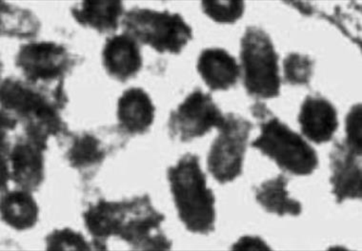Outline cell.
Instances as JSON below:
<instances>
[{
    "label": "cell",
    "mask_w": 362,
    "mask_h": 251,
    "mask_svg": "<svg viewBox=\"0 0 362 251\" xmlns=\"http://www.w3.org/2000/svg\"><path fill=\"white\" fill-rule=\"evenodd\" d=\"M63 83L48 92L19 79H4L1 84L2 130H13L21 122L26 137L47 149L50 136L68 133L67 125L59 113L67 103Z\"/></svg>",
    "instance_id": "obj_1"
},
{
    "label": "cell",
    "mask_w": 362,
    "mask_h": 251,
    "mask_svg": "<svg viewBox=\"0 0 362 251\" xmlns=\"http://www.w3.org/2000/svg\"><path fill=\"white\" fill-rule=\"evenodd\" d=\"M175 207L181 222L193 233L215 231L216 198L207 188L206 176L200 168L199 157L187 154L167 173Z\"/></svg>",
    "instance_id": "obj_2"
},
{
    "label": "cell",
    "mask_w": 362,
    "mask_h": 251,
    "mask_svg": "<svg viewBox=\"0 0 362 251\" xmlns=\"http://www.w3.org/2000/svg\"><path fill=\"white\" fill-rule=\"evenodd\" d=\"M252 114L259 123L260 135L251 146L265 157L275 161L279 168L296 176H308L319 166V157L314 148L303 136L291 130L269 110L257 102Z\"/></svg>",
    "instance_id": "obj_3"
},
{
    "label": "cell",
    "mask_w": 362,
    "mask_h": 251,
    "mask_svg": "<svg viewBox=\"0 0 362 251\" xmlns=\"http://www.w3.org/2000/svg\"><path fill=\"white\" fill-rule=\"evenodd\" d=\"M243 84L251 97L270 99L281 94L279 54L270 37L259 27L246 29L241 39Z\"/></svg>",
    "instance_id": "obj_4"
},
{
    "label": "cell",
    "mask_w": 362,
    "mask_h": 251,
    "mask_svg": "<svg viewBox=\"0 0 362 251\" xmlns=\"http://www.w3.org/2000/svg\"><path fill=\"white\" fill-rule=\"evenodd\" d=\"M125 34L160 54H178L193 39L192 28L180 13L134 8L125 13Z\"/></svg>",
    "instance_id": "obj_5"
},
{
    "label": "cell",
    "mask_w": 362,
    "mask_h": 251,
    "mask_svg": "<svg viewBox=\"0 0 362 251\" xmlns=\"http://www.w3.org/2000/svg\"><path fill=\"white\" fill-rule=\"evenodd\" d=\"M253 128L244 117L232 113L225 116L207 159L208 171L219 184L234 181L243 173L244 157Z\"/></svg>",
    "instance_id": "obj_6"
},
{
    "label": "cell",
    "mask_w": 362,
    "mask_h": 251,
    "mask_svg": "<svg viewBox=\"0 0 362 251\" xmlns=\"http://www.w3.org/2000/svg\"><path fill=\"white\" fill-rule=\"evenodd\" d=\"M122 220L117 237L136 250H171L173 242L161 229L165 216L153 207L149 195L122 201Z\"/></svg>",
    "instance_id": "obj_7"
},
{
    "label": "cell",
    "mask_w": 362,
    "mask_h": 251,
    "mask_svg": "<svg viewBox=\"0 0 362 251\" xmlns=\"http://www.w3.org/2000/svg\"><path fill=\"white\" fill-rule=\"evenodd\" d=\"M222 114L209 94L197 88L189 94L177 110L172 111L168 122L170 136L181 142H189L219 129L223 124Z\"/></svg>",
    "instance_id": "obj_8"
},
{
    "label": "cell",
    "mask_w": 362,
    "mask_h": 251,
    "mask_svg": "<svg viewBox=\"0 0 362 251\" xmlns=\"http://www.w3.org/2000/svg\"><path fill=\"white\" fill-rule=\"evenodd\" d=\"M27 82L37 85L64 80L75 61L63 46L54 42H32L22 45L16 59Z\"/></svg>",
    "instance_id": "obj_9"
},
{
    "label": "cell",
    "mask_w": 362,
    "mask_h": 251,
    "mask_svg": "<svg viewBox=\"0 0 362 251\" xmlns=\"http://www.w3.org/2000/svg\"><path fill=\"white\" fill-rule=\"evenodd\" d=\"M44 151L26 136L18 139L2 159V185L10 179L21 190L35 192L44 180Z\"/></svg>",
    "instance_id": "obj_10"
},
{
    "label": "cell",
    "mask_w": 362,
    "mask_h": 251,
    "mask_svg": "<svg viewBox=\"0 0 362 251\" xmlns=\"http://www.w3.org/2000/svg\"><path fill=\"white\" fill-rule=\"evenodd\" d=\"M361 157L350 151L344 143L336 142L330 154L333 195L337 204L362 196Z\"/></svg>",
    "instance_id": "obj_11"
},
{
    "label": "cell",
    "mask_w": 362,
    "mask_h": 251,
    "mask_svg": "<svg viewBox=\"0 0 362 251\" xmlns=\"http://www.w3.org/2000/svg\"><path fill=\"white\" fill-rule=\"evenodd\" d=\"M298 123L301 133L310 141L326 143L333 139L339 128L337 109L320 95H308L301 106Z\"/></svg>",
    "instance_id": "obj_12"
},
{
    "label": "cell",
    "mask_w": 362,
    "mask_h": 251,
    "mask_svg": "<svg viewBox=\"0 0 362 251\" xmlns=\"http://www.w3.org/2000/svg\"><path fill=\"white\" fill-rule=\"evenodd\" d=\"M103 59L108 75L120 82L134 78L142 67L139 42L127 34L107 38Z\"/></svg>",
    "instance_id": "obj_13"
},
{
    "label": "cell",
    "mask_w": 362,
    "mask_h": 251,
    "mask_svg": "<svg viewBox=\"0 0 362 251\" xmlns=\"http://www.w3.org/2000/svg\"><path fill=\"white\" fill-rule=\"evenodd\" d=\"M197 71L211 91H227L237 85L240 67L224 49H205L197 61Z\"/></svg>",
    "instance_id": "obj_14"
},
{
    "label": "cell",
    "mask_w": 362,
    "mask_h": 251,
    "mask_svg": "<svg viewBox=\"0 0 362 251\" xmlns=\"http://www.w3.org/2000/svg\"><path fill=\"white\" fill-rule=\"evenodd\" d=\"M156 107L144 90L131 88L123 92L117 106V118L123 130L130 135H144L153 119Z\"/></svg>",
    "instance_id": "obj_15"
},
{
    "label": "cell",
    "mask_w": 362,
    "mask_h": 251,
    "mask_svg": "<svg viewBox=\"0 0 362 251\" xmlns=\"http://www.w3.org/2000/svg\"><path fill=\"white\" fill-rule=\"evenodd\" d=\"M123 203L101 199L90 204L83 214L85 226L94 240L95 250H106L105 242L111 236H117L122 219Z\"/></svg>",
    "instance_id": "obj_16"
},
{
    "label": "cell",
    "mask_w": 362,
    "mask_h": 251,
    "mask_svg": "<svg viewBox=\"0 0 362 251\" xmlns=\"http://www.w3.org/2000/svg\"><path fill=\"white\" fill-rule=\"evenodd\" d=\"M71 12L81 26L97 30L100 34H112L119 29L124 6L119 0H89L76 5Z\"/></svg>",
    "instance_id": "obj_17"
},
{
    "label": "cell",
    "mask_w": 362,
    "mask_h": 251,
    "mask_svg": "<svg viewBox=\"0 0 362 251\" xmlns=\"http://www.w3.org/2000/svg\"><path fill=\"white\" fill-rule=\"evenodd\" d=\"M38 206L31 192L13 190L2 195L1 219L18 231L32 228L37 223Z\"/></svg>",
    "instance_id": "obj_18"
},
{
    "label": "cell",
    "mask_w": 362,
    "mask_h": 251,
    "mask_svg": "<svg viewBox=\"0 0 362 251\" xmlns=\"http://www.w3.org/2000/svg\"><path fill=\"white\" fill-rule=\"evenodd\" d=\"M287 184L288 179L284 174L262 183L259 188H256L257 203L269 214H275L281 217L286 214L298 216L303 212V206L298 200L289 197Z\"/></svg>",
    "instance_id": "obj_19"
},
{
    "label": "cell",
    "mask_w": 362,
    "mask_h": 251,
    "mask_svg": "<svg viewBox=\"0 0 362 251\" xmlns=\"http://www.w3.org/2000/svg\"><path fill=\"white\" fill-rule=\"evenodd\" d=\"M105 158V149L92 133L76 136L67 152L70 166L78 171H88L100 165Z\"/></svg>",
    "instance_id": "obj_20"
},
{
    "label": "cell",
    "mask_w": 362,
    "mask_h": 251,
    "mask_svg": "<svg viewBox=\"0 0 362 251\" xmlns=\"http://www.w3.org/2000/svg\"><path fill=\"white\" fill-rule=\"evenodd\" d=\"M40 23L31 11L1 2V34L8 37L32 38L37 35Z\"/></svg>",
    "instance_id": "obj_21"
},
{
    "label": "cell",
    "mask_w": 362,
    "mask_h": 251,
    "mask_svg": "<svg viewBox=\"0 0 362 251\" xmlns=\"http://www.w3.org/2000/svg\"><path fill=\"white\" fill-rule=\"evenodd\" d=\"M315 61L308 56L290 54L284 61V80L292 86H309Z\"/></svg>",
    "instance_id": "obj_22"
},
{
    "label": "cell",
    "mask_w": 362,
    "mask_h": 251,
    "mask_svg": "<svg viewBox=\"0 0 362 251\" xmlns=\"http://www.w3.org/2000/svg\"><path fill=\"white\" fill-rule=\"evenodd\" d=\"M202 9L211 19L221 24H234L243 16V1H202Z\"/></svg>",
    "instance_id": "obj_23"
},
{
    "label": "cell",
    "mask_w": 362,
    "mask_h": 251,
    "mask_svg": "<svg viewBox=\"0 0 362 251\" xmlns=\"http://www.w3.org/2000/svg\"><path fill=\"white\" fill-rule=\"evenodd\" d=\"M47 250H79L88 251L92 250L86 239L81 233H76L70 228L54 231L46 237Z\"/></svg>",
    "instance_id": "obj_24"
},
{
    "label": "cell",
    "mask_w": 362,
    "mask_h": 251,
    "mask_svg": "<svg viewBox=\"0 0 362 251\" xmlns=\"http://www.w3.org/2000/svg\"><path fill=\"white\" fill-rule=\"evenodd\" d=\"M344 145L350 151L355 152L358 157L362 155V109L361 104L354 105L347 114L345 120Z\"/></svg>",
    "instance_id": "obj_25"
},
{
    "label": "cell",
    "mask_w": 362,
    "mask_h": 251,
    "mask_svg": "<svg viewBox=\"0 0 362 251\" xmlns=\"http://www.w3.org/2000/svg\"><path fill=\"white\" fill-rule=\"evenodd\" d=\"M232 250L252 251L271 250V248L259 237L244 236L233 245Z\"/></svg>",
    "instance_id": "obj_26"
}]
</instances>
